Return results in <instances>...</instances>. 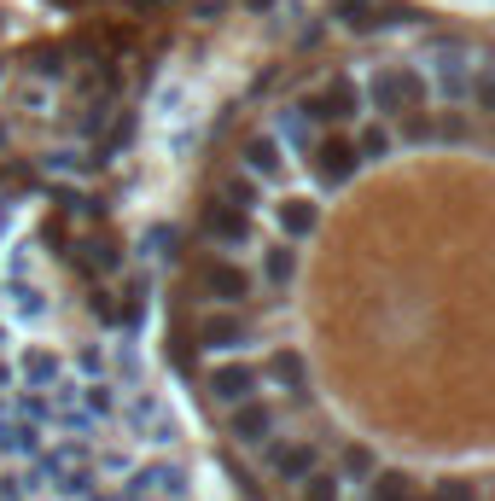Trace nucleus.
<instances>
[{"mask_svg":"<svg viewBox=\"0 0 495 501\" xmlns=\"http://www.w3.org/2000/svg\"><path fill=\"white\" fill-rule=\"evenodd\" d=\"M362 100H367V112L379 117V123H408V117H419V112H431V82H426V70L419 65H374L362 76Z\"/></svg>","mask_w":495,"mask_h":501,"instance_id":"f257e3e1","label":"nucleus"},{"mask_svg":"<svg viewBox=\"0 0 495 501\" xmlns=\"http://www.w3.org/2000/svg\"><path fill=\"white\" fill-rule=\"evenodd\" d=\"M303 117L315 129H350L356 117L367 112V100H362V76H356V70H332L327 82H315V88L303 94Z\"/></svg>","mask_w":495,"mask_h":501,"instance_id":"f03ea898","label":"nucleus"},{"mask_svg":"<svg viewBox=\"0 0 495 501\" xmlns=\"http://www.w3.org/2000/svg\"><path fill=\"white\" fill-rule=\"evenodd\" d=\"M419 65H426L431 94H443V100H466V88H472V47H466V41L437 35V41L419 47Z\"/></svg>","mask_w":495,"mask_h":501,"instance_id":"7ed1b4c3","label":"nucleus"},{"mask_svg":"<svg viewBox=\"0 0 495 501\" xmlns=\"http://www.w3.org/2000/svg\"><path fill=\"white\" fill-rule=\"evenodd\" d=\"M303 164H309V175H315V187H327V192L350 187V181L362 175V157H356V140H350L344 129H320V134H315V146L303 152Z\"/></svg>","mask_w":495,"mask_h":501,"instance_id":"20e7f679","label":"nucleus"},{"mask_svg":"<svg viewBox=\"0 0 495 501\" xmlns=\"http://www.w3.org/2000/svg\"><path fill=\"white\" fill-rule=\"evenodd\" d=\"M198 291H204L216 309H245L251 291H256V274L239 256H210V263H198Z\"/></svg>","mask_w":495,"mask_h":501,"instance_id":"39448f33","label":"nucleus"},{"mask_svg":"<svg viewBox=\"0 0 495 501\" xmlns=\"http://www.w3.org/2000/svg\"><path fill=\"white\" fill-rule=\"evenodd\" d=\"M198 234H204L216 251H251V246H256L251 210H239V204H221L216 192H210L204 210H198Z\"/></svg>","mask_w":495,"mask_h":501,"instance_id":"423d86ee","label":"nucleus"},{"mask_svg":"<svg viewBox=\"0 0 495 501\" xmlns=\"http://www.w3.org/2000/svg\"><path fill=\"white\" fill-rule=\"evenodd\" d=\"M193 338H198V350H216V356H239V350L251 344V321H245V309H210V315H198Z\"/></svg>","mask_w":495,"mask_h":501,"instance_id":"0eeeda50","label":"nucleus"},{"mask_svg":"<svg viewBox=\"0 0 495 501\" xmlns=\"http://www.w3.org/2000/svg\"><path fill=\"white\" fill-rule=\"evenodd\" d=\"M204 385H210V397L221 402V408H239V402H251L256 390H263V368L256 362H216V368L204 373Z\"/></svg>","mask_w":495,"mask_h":501,"instance_id":"6e6552de","label":"nucleus"},{"mask_svg":"<svg viewBox=\"0 0 495 501\" xmlns=\"http://www.w3.org/2000/svg\"><path fill=\"white\" fill-rule=\"evenodd\" d=\"M274 425H280V408H268L263 397H251V402H239V408H228V437H233V443H245V449L274 443Z\"/></svg>","mask_w":495,"mask_h":501,"instance_id":"1a4fd4ad","label":"nucleus"},{"mask_svg":"<svg viewBox=\"0 0 495 501\" xmlns=\"http://www.w3.org/2000/svg\"><path fill=\"white\" fill-rule=\"evenodd\" d=\"M286 157H292V152H286V146H280L268 129H256L251 140L239 146V169H245V175H256L263 187H268V181H280V175H286Z\"/></svg>","mask_w":495,"mask_h":501,"instance_id":"9d476101","label":"nucleus"},{"mask_svg":"<svg viewBox=\"0 0 495 501\" xmlns=\"http://www.w3.org/2000/svg\"><path fill=\"white\" fill-rule=\"evenodd\" d=\"M263 379H274L280 390H292V402H309V362H303V350L280 344L274 356L263 362Z\"/></svg>","mask_w":495,"mask_h":501,"instance_id":"9b49d317","label":"nucleus"},{"mask_svg":"<svg viewBox=\"0 0 495 501\" xmlns=\"http://www.w3.org/2000/svg\"><path fill=\"white\" fill-rule=\"evenodd\" d=\"M315 467H320V455H315V443H303V437H297V443H274V449H268V472H274L280 484H303Z\"/></svg>","mask_w":495,"mask_h":501,"instance_id":"f8f14e48","label":"nucleus"},{"mask_svg":"<svg viewBox=\"0 0 495 501\" xmlns=\"http://www.w3.org/2000/svg\"><path fill=\"white\" fill-rule=\"evenodd\" d=\"M274 228H280V239H309L320 228V204L315 199H303V192H292V199H280L274 204Z\"/></svg>","mask_w":495,"mask_h":501,"instance_id":"ddd939ff","label":"nucleus"},{"mask_svg":"<svg viewBox=\"0 0 495 501\" xmlns=\"http://www.w3.org/2000/svg\"><path fill=\"white\" fill-rule=\"evenodd\" d=\"M0 298H6V309L18 315L23 327H41L47 309H53V303H47V291L35 286V280H0Z\"/></svg>","mask_w":495,"mask_h":501,"instance_id":"4468645a","label":"nucleus"},{"mask_svg":"<svg viewBox=\"0 0 495 501\" xmlns=\"http://www.w3.org/2000/svg\"><path fill=\"white\" fill-rule=\"evenodd\" d=\"M268 134H274V140L286 146V152H297V157H303L309 146H315V134H320V129L309 123V117H303V105L292 100V105H280V112H274V123H268Z\"/></svg>","mask_w":495,"mask_h":501,"instance_id":"2eb2a0df","label":"nucleus"},{"mask_svg":"<svg viewBox=\"0 0 495 501\" xmlns=\"http://www.w3.org/2000/svg\"><path fill=\"white\" fill-rule=\"evenodd\" d=\"M41 425H30V420H18V414H6L0 408V455H12V461H30V455H41Z\"/></svg>","mask_w":495,"mask_h":501,"instance_id":"dca6fc26","label":"nucleus"},{"mask_svg":"<svg viewBox=\"0 0 495 501\" xmlns=\"http://www.w3.org/2000/svg\"><path fill=\"white\" fill-rule=\"evenodd\" d=\"M18 379H23V385H30V390H47V385H58V379H65V362H58L53 350L30 344V350H23V356H18Z\"/></svg>","mask_w":495,"mask_h":501,"instance_id":"f3484780","label":"nucleus"},{"mask_svg":"<svg viewBox=\"0 0 495 501\" xmlns=\"http://www.w3.org/2000/svg\"><path fill=\"white\" fill-rule=\"evenodd\" d=\"M297 268H303V256H297L292 239H280V246H268V251H263V280H268L274 291H286V286H292Z\"/></svg>","mask_w":495,"mask_h":501,"instance_id":"a211bd4d","label":"nucleus"},{"mask_svg":"<svg viewBox=\"0 0 495 501\" xmlns=\"http://www.w3.org/2000/svg\"><path fill=\"white\" fill-rule=\"evenodd\" d=\"M327 23H338L344 35H374L385 18H379V6H356V0H332V18H327Z\"/></svg>","mask_w":495,"mask_h":501,"instance_id":"6ab92c4d","label":"nucleus"},{"mask_svg":"<svg viewBox=\"0 0 495 501\" xmlns=\"http://www.w3.org/2000/svg\"><path fill=\"white\" fill-rule=\"evenodd\" d=\"M396 152V134H391V123H362V134H356V157L362 164H385V157Z\"/></svg>","mask_w":495,"mask_h":501,"instance_id":"aec40b11","label":"nucleus"},{"mask_svg":"<svg viewBox=\"0 0 495 501\" xmlns=\"http://www.w3.org/2000/svg\"><path fill=\"white\" fill-rule=\"evenodd\" d=\"M216 199L221 204H239V210H256V204H263V181L245 175V169H233V175L216 187Z\"/></svg>","mask_w":495,"mask_h":501,"instance_id":"412c9836","label":"nucleus"},{"mask_svg":"<svg viewBox=\"0 0 495 501\" xmlns=\"http://www.w3.org/2000/svg\"><path fill=\"white\" fill-rule=\"evenodd\" d=\"M414 479H408L402 467H379L374 472V501H414Z\"/></svg>","mask_w":495,"mask_h":501,"instance_id":"4be33fe9","label":"nucleus"},{"mask_svg":"<svg viewBox=\"0 0 495 501\" xmlns=\"http://www.w3.org/2000/svg\"><path fill=\"white\" fill-rule=\"evenodd\" d=\"M82 251H88V256H82V268H88V274H99V280L122 268V246H117V239H88Z\"/></svg>","mask_w":495,"mask_h":501,"instance_id":"5701e85b","label":"nucleus"},{"mask_svg":"<svg viewBox=\"0 0 495 501\" xmlns=\"http://www.w3.org/2000/svg\"><path fill=\"white\" fill-rule=\"evenodd\" d=\"M82 402H88L94 420H111V414L122 408V402H117V385H111V379H82Z\"/></svg>","mask_w":495,"mask_h":501,"instance_id":"b1692460","label":"nucleus"},{"mask_svg":"<svg viewBox=\"0 0 495 501\" xmlns=\"http://www.w3.org/2000/svg\"><path fill=\"white\" fill-rule=\"evenodd\" d=\"M18 112H23V117H47V112H53V88H47V82H35V76H23V82H18Z\"/></svg>","mask_w":495,"mask_h":501,"instance_id":"393cba45","label":"nucleus"},{"mask_svg":"<svg viewBox=\"0 0 495 501\" xmlns=\"http://www.w3.org/2000/svg\"><path fill=\"white\" fill-rule=\"evenodd\" d=\"M431 123H437V140H449V146H466V140H478V129L466 123V112H437Z\"/></svg>","mask_w":495,"mask_h":501,"instance_id":"a878e982","label":"nucleus"},{"mask_svg":"<svg viewBox=\"0 0 495 501\" xmlns=\"http://www.w3.org/2000/svg\"><path fill=\"white\" fill-rule=\"evenodd\" d=\"M303 501H344V479H338V472H309V479H303Z\"/></svg>","mask_w":495,"mask_h":501,"instance_id":"bb28decb","label":"nucleus"},{"mask_svg":"<svg viewBox=\"0 0 495 501\" xmlns=\"http://www.w3.org/2000/svg\"><path fill=\"white\" fill-rule=\"evenodd\" d=\"M140 251L158 256V263H169V256H176V228H169V222H152V228H146V239H140Z\"/></svg>","mask_w":495,"mask_h":501,"instance_id":"cd10ccee","label":"nucleus"},{"mask_svg":"<svg viewBox=\"0 0 495 501\" xmlns=\"http://www.w3.org/2000/svg\"><path fill=\"white\" fill-rule=\"evenodd\" d=\"M88 309H94V321L122 327V303H117V291H111V286H94V291H88Z\"/></svg>","mask_w":495,"mask_h":501,"instance_id":"c85d7f7f","label":"nucleus"},{"mask_svg":"<svg viewBox=\"0 0 495 501\" xmlns=\"http://www.w3.org/2000/svg\"><path fill=\"white\" fill-rule=\"evenodd\" d=\"M374 472H379L374 449H362V443H350V449H344V472H338V479H374Z\"/></svg>","mask_w":495,"mask_h":501,"instance_id":"c756f323","label":"nucleus"},{"mask_svg":"<svg viewBox=\"0 0 495 501\" xmlns=\"http://www.w3.org/2000/svg\"><path fill=\"white\" fill-rule=\"evenodd\" d=\"M76 368H82V379H111V356H105L99 344H88V350L76 356Z\"/></svg>","mask_w":495,"mask_h":501,"instance_id":"7c9ffc66","label":"nucleus"},{"mask_svg":"<svg viewBox=\"0 0 495 501\" xmlns=\"http://www.w3.org/2000/svg\"><path fill=\"white\" fill-rule=\"evenodd\" d=\"M41 164H47V169H58V175H82V152H76V146H58V152H47V157H41Z\"/></svg>","mask_w":495,"mask_h":501,"instance_id":"2f4dec72","label":"nucleus"},{"mask_svg":"<svg viewBox=\"0 0 495 501\" xmlns=\"http://www.w3.org/2000/svg\"><path fill=\"white\" fill-rule=\"evenodd\" d=\"M466 94H472V105H478V112H490V117H495V70L472 76V88H466Z\"/></svg>","mask_w":495,"mask_h":501,"instance_id":"473e14b6","label":"nucleus"},{"mask_svg":"<svg viewBox=\"0 0 495 501\" xmlns=\"http://www.w3.org/2000/svg\"><path fill=\"white\" fill-rule=\"evenodd\" d=\"M437 501H478V490H472L466 479H443V484H437Z\"/></svg>","mask_w":495,"mask_h":501,"instance_id":"72a5a7b5","label":"nucleus"},{"mask_svg":"<svg viewBox=\"0 0 495 501\" xmlns=\"http://www.w3.org/2000/svg\"><path fill=\"white\" fill-rule=\"evenodd\" d=\"M18 385H23V379H18V362L0 356V397H6V390H18Z\"/></svg>","mask_w":495,"mask_h":501,"instance_id":"f704fd0d","label":"nucleus"},{"mask_svg":"<svg viewBox=\"0 0 495 501\" xmlns=\"http://www.w3.org/2000/svg\"><path fill=\"white\" fill-rule=\"evenodd\" d=\"M12 216H18V204H12V199H0V228H12Z\"/></svg>","mask_w":495,"mask_h":501,"instance_id":"c9c22d12","label":"nucleus"},{"mask_svg":"<svg viewBox=\"0 0 495 501\" xmlns=\"http://www.w3.org/2000/svg\"><path fill=\"white\" fill-rule=\"evenodd\" d=\"M356 6H379V0H356Z\"/></svg>","mask_w":495,"mask_h":501,"instance_id":"e433bc0d","label":"nucleus"},{"mask_svg":"<svg viewBox=\"0 0 495 501\" xmlns=\"http://www.w3.org/2000/svg\"><path fill=\"white\" fill-rule=\"evenodd\" d=\"M0 356H6V333H0Z\"/></svg>","mask_w":495,"mask_h":501,"instance_id":"4c0bfd02","label":"nucleus"}]
</instances>
